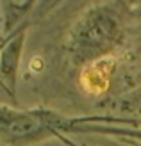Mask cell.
<instances>
[{"label": "cell", "instance_id": "6da1fadb", "mask_svg": "<svg viewBox=\"0 0 141 146\" xmlns=\"http://www.w3.org/2000/svg\"><path fill=\"white\" fill-rule=\"evenodd\" d=\"M111 66H113V61H111L107 66H106V61H104V66H102V70H98V71H93V68H91V66L88 68V70L84 71V78L88 77V84H86L88 87H86V89L95 91V93H100V91L106 89Z\"/></svg>", "mask_w": 141, "mask_h": 146}]
</instances>
